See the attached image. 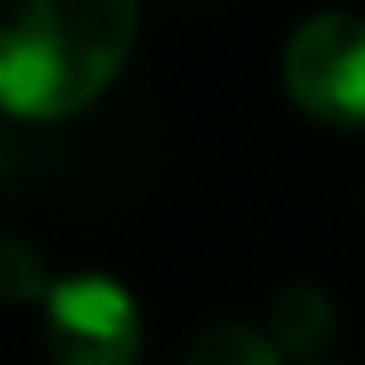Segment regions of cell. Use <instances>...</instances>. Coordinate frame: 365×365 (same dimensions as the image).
<instances>
[{"label": "cell", "mask_w": 365, "mask_h": 365, "mask_svg": "<svg viewBox=\"0 0 365 365\" xmlns=\"http://www.w3.org/2000/svg\"><path fill=\"white\" fill-rule=\"evenodd\" d=\"M140 0H0V108L70 118L97 103L135 48Z\"/></svg>", "instance_id": "cell-1"}, {"label": "cell", "mask_w": 365, "mask_h": 365, "mask_svg": "<svg viewBox=\"0 0 365 365\" xmlns=\"http://www.w3.org/2000/svg\"><path fill=\"white\" fill-rule=\"evenodd\" d=\"M285 86L307 118L333 129H360L365 124V22L349 11L307 16L285 43Z\"/></svg>", "instance_id": "cell-2"}, {"label": "cell", "mask_w": 365, "mask_h": 365, "mask_svg": "<svg viewBox=\"0 0 365 365\" xmlns=\"http://www.w3.org/2000/svg\"><path fill=\"white\" fill-rule=\"evenodd\" d=\"M43 333L54 365H135L145 344L140 307L108 274H70L43 301Z\"/></svg>", "instance_id": "cell-3"}, {"label": "cell", "mask_w": 365, "mask_h": 365, "mask_svg": "<svg viewBox=\"0 0 365 365\" xmlns=\"http://www.w3.org/2000/svg\"><path fill=\"white\" fill-rule=\"evenodd\" d=\"M339 333V312H333L328 290L317 285H285L269 307V339L279 354H322Z\"/></svg>", "instance_id": "cell-4"}, {"label": "cell", "mask_w": 365, "mask_h": 365, "mask_svg": "<svg viewBox=\"0 0 365 365\" xmlns=\"http://www.w3.org/2000/svg\"><path fill=\"white\" fill-rule=\"evenodd\" d=\"M182 365H279V349L269 333L247 328V322H215L194 339Z\"/></svg>", "instance_id": "cell-5"}, {"label": "cell", "mask_w": 365, "mask_h": 365, "mask_svg": "<svg viewBox=\"0 0 365 365\" xmlns=\"http://www.w3.org/2000/svg\"><path fill=\"white\" fill-rule=\"evenodd\" d=\"M48 269L27 242L0 237V301H48Z\"/></svg>", "instance_id": "cell-6"}]
</instances>
